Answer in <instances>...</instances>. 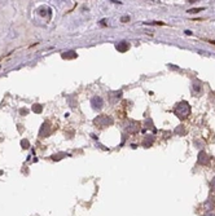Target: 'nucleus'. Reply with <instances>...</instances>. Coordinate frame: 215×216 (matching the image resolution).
Returning <instances> with one entry per match:
<instances>
[{
	"label": "nucleus",
	"mask_w": 215,
	"mask_h": 216,
	"mask_svg": "<svg viewBox=\"0 0 215 216\" xmlns=\"http://www.w3.org/2000/svg\"><path fill=\"white\" fill-rule=\"evenodd\" d=\"M202 10V8H197V9H190V10H188V13H194V12H201Z\"/></svg>",
	"instance_id": "obj_13"
},
{
	"label": "nucleus",
	"mask_w": 215,
	"mask_h": 216,
	"mask_svg": "<svg viewBox=\"0 0 215 216\" xmlns=\"http://www.w3.org/2000/svg\"><path fill=\"white\" fill-rule=\"evenodd\" d=\"M211 43H213V44H215V40H213V42H211Z\"/></svg>",
	"instance_id": "obj_18"
},
{
	"label": "nucleus",
	"mask_w": 215,
	"mask_h": 216,
	"mask_svg": "<svg viewBox=\"0 0 215 216\" xmlns=\"http://www.w3.org/2000/svg\"><path fill=\"white\" fill-rule=\"evenodd\" d=\"M140 127H141V124L139 123V122H136V120H129V123L126 124V130L129 131L130 133H137L139 131H140Z\"/></svg>",
	"instance_id": "obj_3"
},
{
	"label": "nucleus",
	"mask_w": 215,
	"mask_h": 216,
	"mask_svg": "<svg viewBox=\"0 0 215 216\" xmlns=\"http://www.w3.org/2000/svg\"><path fill=\"white\" fill-rule=\"evenodd\" d=\"M209 162H210V158L207 157V154L205 153V151H201V153L198 154V163L200 165H207Z\"/></svg>",
	"instance_id": "obj_4"
},
{
	"label": "nucleus",
	"mask_w": 215,
	"mask_h": 216,
	"mask_svg": "<svg viewBox=\"0 0 215 216\" xmlns=\"http://www.w3.org/2000/svg\"><path fill=\"white\" fill-rule=\"evenodd\" d=\"M203 216H215L214 215V212H211V211H209V212H206L205 215H203Z\"/></svg>",
	"instance_id": "obj_16"
},
{
	"label": "nucleus",
	"mask_w": 215,
	"mask_h": 216,
	"mask_svg": "<svg viewBox=\"0 0 215 216\" xmlns=\"http://www.w3.org/2000/svg\"><path fill=\"white\" fill-rule=\"evenodd\" d=\"M179 127H180V128H178V130H176V133H182V135H183V133H185V132L183 131V127H184V126H179Z\"/></svg>",
	"instance_id": "obj_12"
},
{
	"label": "nucleus",
	"mask_w": 215,
	"mask_h": 216,
	"mask_svg": "<svg viewBox=\"0 0 215 216\" xmlns=\"http://www.w3.org/2000/svg\"><path fill=\"white\" fill-rule=\"evenodd\" d=\"M94 123L97 127L104 128V127H108V126L113 124V118H110V116H108V115H98L97 118H95Z\"/></svg>",
	"instance_id": "obj_2"
},
{
	"label": "nucleus",
	"mask_w": 215,
	"mask_h": 216,
	"mask_svg": "<svg viewBox=\"0 0 215 216\" xmlns=\"http://www.w3.org/2000/svg\"><path fill=\"white\" fill-rule=\"evenodd\" d=\"M153 141H154V137L153 136H147V137H145V140H144V142H143V146L149 148L150 145L153 144Z\"/></svg>",
	"instance_id": "obj_8"
},
{
	"label": "nucleus",
	"mask_w": 215,
	"mask_h": 216,
	"mask_svg": "<svg viewBox=\"0 0 215 216\" xmlns=\"http://www.w3.org/2000/svg\"><path fill=\"white\" fill-rule=\"evenodd\" d=\"M192 88H193V92H194L196 95H197V93H198V92L202 89V85H201V83H200L198 80H194V83H193V87H192Z\"/></svg>",
	"instance_id": "obj_9"
},
{
	"label": "nucleus",
	"mask_w": 215,
	"mask_h": 216,
	"mask_svg": "<svg viewBox=\"0 0 215 216\" xmlns=\"http://www.w3.org/2000/svg\"><path fill=\"white\" fill-rule=\"evenodd\" d=\"M129 20H130V17H123V18H122V21H123V22L125 21H129Z\"/></svg>",
	"instance_id": "obj_17"
},
{
	"label": "nucleus",
	"mask_w": 215,
	"mask_h": 216,
	"mask_svg": "<svg viewBox=\"0 0 215 216\" xmlns=\"http://www.w3.org/2000/svg\"><path fill=\"white\" fill-rule=\"evenodd\" d=\"M31 110H33L34 113L40 114V113L43 112V106H42V105H39V104H34V105H33V108H31Z\"/></svg>",
	"instance_id": "obj_10"
},
{
	"label": "nucleus",
	"mask_w": 215,
	"mask_h": 216,
	"mask_svg": "<svg viewBox=\"0 0 215 216\" xmlns=\"http://www.w3.org/2000/svg\"><path fill=\"white\" fill-rule=\"evenodd\" d=\"M21 146L24 148V149H29L30 148V142H29V140H26V138H24L21 141Z\"/></svg>",
	"instance_id": "obj_11"
},
{
	"label": "nucleus",
	"mask_w": 215,
	"mask_h": 216,
	"mask_svg": "<svg viewBox=\"0 0 215 216\" xmlns=\"http://www.w3.org/2000/svg\"><path fill=\"white\" fill-rule=\"evenodd\" d=\"M102 105H104V101H102L101 97H94L92 98V106L94 108L100 109V108H102Z\"/></svg>",
	"instance_id": "obj_5"
},
{
	"label": "nucleus",
	"mask_w": 215,
	"mask_h": 216,
	"mask_svg": "<svg viewBox=\"0 0 215 216\" xmlns=\"http://www.w3.org/2000/svg\"><path fill=\"white\" fill-rule=\"evenodd\" d=\"M77 57H78V55L75 53V52H73V51L62 53V58H63V60H73V58H77Z\"/></svg>",
	"instance_id": "obj_6"
},
{
	"label": "nucleus",
	"mask_w": 215,
	"mask_h": 216,
	"mask_svg": "<svg viewBox=\"0 0 215 216\" xmlns=\"http://www.w3.org/2000/svg\"><path fill=\"white\" fill-rule=\"evenodd\" d=\"M210 186H211V189L215 191V177L211 180V184H210Z\"/></svg>",
	"instance_id": "obj_14"
},
{
	"label": "nucleus",
	"mask_w": 215,
	"mask_h": 216,
	"mask_svg": "<svg viewBox=\"0 0 215 216\" xmlns=\"http://www.w3.org/2000/svg\"><path fill=\"white\" fill-rule=\"evenodd\" d=\"M129 43H125V42H122V43H119V44H117L115 45V48H117V51H119V52H126L127 49H129Z\"/></svg>",
	"instance_id": "obj_7"
},
{
	"label": "nucleus",
	"mask_w": 215,
	"mask_h": 216,
	"mask_svg": "<svg viewBox=\"0 0 215 216\" xmlns=\"http://www.w3.org/2000/svg\"><path fill=\"white\" fill-rule=\"evenodd\" d=\"M174 113H175V115L178 116V118L180 119H185L187 116L190 114V106H189V104L187 101H182V102H179L175 109H174Z\"/></svg>",
	"instance_id": "obj_1"
},
{
	"label": "nucleus",
	"mask_w": 215,
	"mask_h": 216,
	"mask_svg": "<svg viewBox=\"0 0 215 216\" xmlns=\"http://www.w3.org/2000/svg\"><path fill=\"white\" fill-rule=\"evenodd\" d=\"M20 113H21L22 115H26V114H27V110H26V109H21V110H20Z\"/></svg>",
	"instance_id": "obj_15"
}]
</instances>
